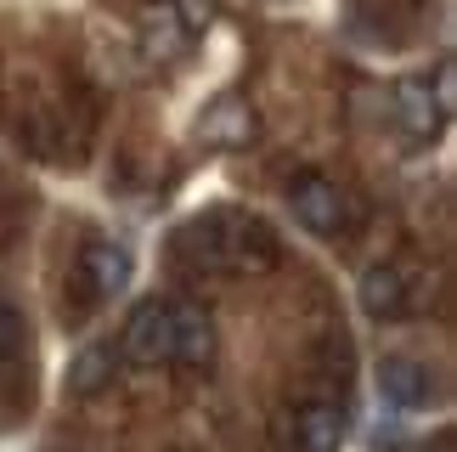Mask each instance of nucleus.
Returning a JSON list of instances; mask_svg holds the SVG:
<instances>
[{
    "label": "nucleus",
    "instance_id": "6e6552de",
    "mask_svg": "<svg viewBox=\"0 0 457 452\" xmlns=\"http://www.w3.org/2000/svg\"><path fill=\"white\" fill-rule=\"evenodd\" d=\"M170 328H175V362L181 368H209L215 362V322L204 306L170 300Z\"/></svg>",
    "mask_w": 457,
    "mask_h": 452
},
{
    "label": "nucleus",
    "instance_id": "ddd939ff",
    "mask_svg": "<svg viewBox=\"0 0 457 452\" xmlns=\"http://www.w3.org/2000/svg\"><path fill=\"white\" fill-rule=\"evenodd\" d=\"M170 452H198V447H170Z\"/></svg>",
    "mask_w": 457,
    "mask_h": 452
},
{
    "label": "nucleus",
    "instance_id": "9b49d317",
    "mask_svg": "<svg viewBox=\"0 0 457 452\" xmlns=\"http://www.w3.org/2000/svg\"><path fill=\"white\" fill-rule=\"evenodd\" d=\"M198 136H204V142H215V147H243V142L254 136V113H249V102H237V96L215 102V108L204 113Z\"/></svg>",
    "mask_w": 457,
    "mask_h": 452
},
{
    "label": "nucleus",
    "instance_id": "7ed1b4c3",
    "mask_svg": "<svg viewBox=\"0 0 457 452\" xmlns=\"http://www.w3.org/2000/svg\"><path fill=\"white\" fill-rule=\"evenodd\" d=\"M288 215H294V226H305L311 238H339L350 226V198H345V187L328 181V176H300L288 187Z\"/></svg>",
    "mask_w": 457,
    "mask_h": 452
},
{
    "label": "nucleus",
    "instance_id": "1a4fd4ad",
    "mask_svg": "<svg viewBox=\"0 0 457 452\" xmlns=\"http://www.w3.org/2000/svg\"><path fill=\"white\" fill-rule=\"evenodd\" d=\"M390 102H395V119H401V130H407L412 142H435V130H441L446 108H441V102H435L429 80H401Z\"/></svg>",
    "mask_w": 457,
    "mask_h": 452
},
{
    "label": "nucleus",
    "instance_id": "f03ea898",
    "mask_svg": "<svg viewBox=\"0 0 457 452\" xmlns=\"http://www.w3.org/2000/svg\"><path fill=\"white\" fill-rule=\"evenodd\" d=\"M345 430H350V413L339 402H300L277 424V447L283 452H339Z\"/></svg>",
    "mask_w": 457,
    "mask_h": 452
},
{
    "label": "nucleus",
    "instance_id": "f8f14e48",
    "mask_svg": "<svg viewBox=\"0 0 457 452\" xmlns=\"http://www.w3.org/2000/svg\"><path fill=\"white\" fill-rule=\"evenodd\" d=\"M23 345H29V328H23V311H17V306H6V300H0V368H6V362H17V356H23Z\"/></svg>",
    "mask_w": 457,
    "mask_h": 452
},
{
    "label": "nucleus",
    "instance_id": "0eeeda50",
    "mask_svg": "<svg viewBox=\"0 0 457 452\" xmlns=\"http://www.w3.org/2000/svg\"><path fill=\"white\" fill-rule=\"evenodd\" d=\"M373 385H378V402L395 407V413H424L435 402V379H429L424 362H412V356H384Z\"/></svg>",
    "mask_w": 457,
    "mask_h": 452
},
{
    "label": "nucleus",
    "instance_id": "f257e3e1",
    "mask_svg": "<svg viewBox=\"0 0 457 452\" xmlns=\"http://www.w3.org/2000/svg\"><path fill=\"white\" fill-rule=\"evenodd\" d=\"M175 255H187L192 266L204 272H232V266H271L277 260V238L266 221L254 215H209V221H192Z\"/></svg>",
    "mask_w": 457,
    "mask_h": 452
},
{
    "label": "nucleus",
    "instance_id": "39448f33",
    "mask_svg": "<svg viewBox=\"0 0 457 452\" xmlns=\"http://www.w3.org/2000/svg\"><path fill=\"white\" fill-rule=\"evenodd\" d=\"M79 289L91 294L96 306H108V300H119V294L130 289V272H136V260H130V249L125 243H113V238H91L79 249Z\"/></svg>",
    "mask_w": 457,
    "mask_h": 452
},
{
    "label": "nucleus",
    "instance_id": "9d476101",
    "mask_svg": "<svg viewBox=\"0 0 457 452\" xmlns=\"http://www.w3.org/2000/svg\"><path fill=\"white\" fill-rule=\"evenodd\" d=\"M113 373H119V345H108V339H91L85 351L68 362V373H62V390L68 396H102L113 385Z\"/></svg>",
    "mask_w": 457,
    "mask_h": 452
},
{
    "label": "nucleus",
    "instance_id": "423d86ee",
    "mask_svg": "<svg viewBox=\"0 0 457 452\" xmlns=\"http://www.w3.org/2000/svg\"><path fill=\"white\" fill-rule=\"evenodd\" d=\"M356 300L373 322H401L418 306V277H412V266H395V260L390 266H373V272H361Z\"/></svg>",
    "mask_w": 457,
    "mask_h": 452
},
{
    "label": "nucleus",
    "instance_id": "20e7f679",
    "mask_svg": "<svg viewBox=\"0 0 457 452\" xmlns=\"http://www.w3.org/2000/svg\"><path fill=\"white\" fill-rule=\"evenodd\" d=\"M119 362H130V368H164V362H175L170 300L136 306V317L125 322V334H119Z\"/></svg>",
    "mask_w": 457,
    "mask_h": 452
}]
</instances>
